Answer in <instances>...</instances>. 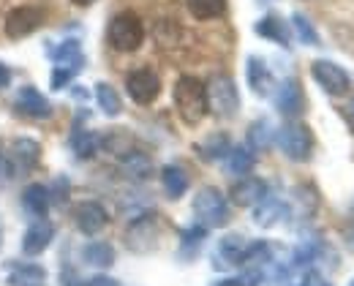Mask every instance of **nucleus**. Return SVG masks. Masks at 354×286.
Listing matches in <instances>:
<instances>
[{
    "instance_id": "f257e3e1",
    "label": "nucleus",
    "mask_w": 354,
    "mask_h": 286,
    "mask_svg": "<svg viewBox=\"0 0 354 286\" xmlns=\"http://www.w3.org/2000/svg\"><path fill=\"white\" fill-rule=\"evenodd\" d=\"M175 106L177 115L188 126L202 123L205 115L210 112L207 109V90H205V85L196 77H180L175 85Z\"/></svg>"
},
{
    "instance_id": "f03ea898",
    "label": "nucleus",
    "mask_w": 354,
    "mask_h": 286,
    "mask_svg": "<svg viewBox=\"0 0 354 286\" xmlns=\"http://www.w3.org/2000/svg\"><path fill=\"white\" fill-rule=\"evenodd\" d=\"M194 216L199 221V227L205 229H216L229 221V202L216 186H207L194 196Z\"/></svg>"
},
{
    "instance_id": "7ed1b4c3",
    "label": "nucleus",
    "mask_w": 354,
    "mask_h": 286,
    "mask_svg": "<svg viewBox=\"0 0 354 286\" xmlns=\"http://www.w3.org/2000/svg\"><path fill=\"white\" fill-rule=\"evenodd\" d=\"M106 39L118 52H136L145 41V25L133 11H123L109 22Z\"/></svg>"
},
{
    "instance_id": "20e7f679",
    "label": "nucleus",
    "mask_w": 354,
    "mask_h": 286,
    "mask_svg": "<svg viewBox=\"0 0 354 286\" xmlns=\"http://www.w3.org/2000/svg\"><path fill=\"white\" fill-rule=\"evenodd\" d=\"M207 109L216 112L218 117H234L237 109H240V93H237V85L232 77L226 74H216L207 85Z\"/></svg>"
},
{
    "instance_id": "39448f33",
    "label": "nucleus",
    "mask_w": 354,
    "mask_h": 286,
    "mask_svg": "<svg viewBox=\"0 0 354 286\" xmlns=\"http://www.w3.org/2000/svg\"><path fill=\"white\" fill-rule=\"evenodd\" d=\"M275 142L281 147V153L292 161H308L310 150H313V137H310L308 126L303 123H286L275 131Z\"/></svg>"
},
{
    "instance_id": "423d86ee",
    "label": "nucleus",
    "mask_w": 354,
    "mask_h": 286,
    "mask_svg": "<svg viewBox=\"0 0 354 286\" xmlns=\"http://www.w3.org/2000/svg\"><path fill=\"white\" fill-rule=\"evenodd\" d=\"M310 74L313 79L319 82V88L330 95H346L349 93V74L333 63V60H313L310 66Z\"/></svg>"
},
{
    "instance_id": "0eeeda50",
    "label": "nucleus",
    "mask_w": 354,
    "mask_h": 286,
    "mask_svg": "<svg viewBox=\"0 0 354 286\" xmlns=\"http://www.w3.org/2000/svg\"><path fill=\"white\" fill-rule=\"evenodd\" d=\"M126 90H129V95H131L136 104L145 106V104H153L158 98V93H161V79L150 68H136V71H131L126 77Z\"/></svg>"
},
{
    "instance_id": "6e6552de",
    "label": "nucleus",
    "mask_w": 354,
    "mask_h": 286,
    "mask_svg": "<svg viewBox=\"0 0 354 286\" xmlns=\"http://www.w3.org/2000/svg\"><path fill=\"white\" fill-rule=\"evenodd\" d=\"M41 19H44L41 8L19 6V8H14V11L6 17V36H11V39H25V36H30L33 30L41 28Z\"/></svg>"
},
{
    "instance_id": "1a4fd4ad",
    "label": "nucleus",
    "mask_w": 354,
    "mask_h": 286,
    "mask_svg": "<svg viewBox=\"0 0 354 286\" xmlns=\"http://www.w3.org/2000/svg\"><path fill=\"white\" fill-rule=\"evenodd\" d=\"M74 224L82 235H98L106 224H109V213L104 210V204L98 202H80L74 210Z\"/></svg>"
},
{
    "instance_id": "9d476101",
    "label": "nucleus",
    "mask_w": 354,
    "mask_h": 286,
    "mask_svg": "<svg viewBox=\"0 0 354 286\" xmlns=\"http://www.w3.org/2000/svg\"><path fill=\"white\" fill-rule=\"evenodd\" d=\"M267 196V183L259 178H243L240 183H234L232 189V202L237 207H254Z\"/></svg>"
},
{
    "instance_id": "9b49d317",
    "label": "nucleus",
    "mask_w": 354,
    "mask_h": 286,
    "mask_svg": "<svg viewBox=\"0 0 354 286\" xmlns=\"http://www.w3.org/2000/svg\"><path fill=\"white\" fill-rule=\"evenodd\" d=\"M55 238V227L44 221V218H39L28 232H25V240H22V251L28 254V256H39V254H44L46 248H49V242Z\"/></svg>"
},
{
    "instance_id": "f8f14e48",
    "label": "nucleus",
    "mask_w": 354,
    "mask_h": 286,
    "mask_svg": "<svg viewBox=\"0 0 354 286\" xmlns=\"http://www.w3.org/2000/svg\"><path fill=\"white\" fill-rule=\"evenodd\" d=\"M17 109H19L22 115H28V117H36V120H44V117L52 115L49 101H46L36 88H30V85L19 90V95H17Z\"/></svg>"
},
{
    "instance_id": "ddd939ff",
    "label": "nucleus",
    "mask_w": 354,
    "mask_h": 286,
    "mask_svg": "<svg viewBox=\"0 0 354 286\" xmlns=\"http://www.w3.org/2000/svg\"><path fill=\"white\" fill-rule=\"evenodd\" d=\"M275 106L286 117H295L303 109V93H300L297 79H286L283 85H278V90H275Z\"/></svg>"
},
{
    "instance_id": "4468645a",
    "label": "nucleus",
    "mask_w": 354,
    "mask_h": 286,
    "mask_svg": "<svg viewBox=\"0 0 354 286\" xmlns=\"http://www.w3.org/2000/svg\"><path fill=\"white\" fill-rule=\"evenodd\" d=\"M44 278V267L30 265V262H14L8 267V284L11 286H41Z\"/></svg>"
},
{
    "instance_id": "2eb2a0df",
    "label": "nucleus",
    "mask_w": 354,
    "mask_h": 286,
    "mask_svg": "<svg viewBox=\"0 0 354 286\" xmlns=\"http://www.w3.org/2000/svg\"><path fill=\"white\" fill-rule=\"evenodd\" d=\"M49 191L44 186H39V183H33V186H28V189L22 191V207L30 213V216H36V218H44L46 210H49Z\"/></svg>"
},
{
    "instance_id": "dca6fc26",
    "label": "nucleus",
    "mask_w": 354,
    "mask_h": 286,
    "mask_svg": "<svg viewBox=\"0 0 354 286\" xmlns=\"http://www.w3.org/2000/svg\"><path fill=\"white\" fill-rule=\"evenodd\" d=\"M52 57H55V68H66V71H71V74H77L80 68H82V49L77 41H63L60 47H55L52 52Z\"/></svg>"
},
{
    "instance_id": "f3484780",
    "label": "nucleus",
    "mask_w": 354,
    "mask_h": 286,
    "mask_svg": "<svg viewBox=\"0 0 354 286\" xmlns=\"http://www.w3.org/2000/svg\"><path fill=\"white\" fill-rule=\"evenodd\" d=\"M257 33L265 36V39H270V41H275V44H281V47H289V39H292L286 22H283L281 17H272V14L265 17V19H259Z\"/></svg>"
},
{
    "instance_id": "a211bd4d",
    "label": "nucleus",
    "mask_w": 354,
    "mask_h": 286,
    "mask_svg": "<svg viewBox=\"0 0 354 286\" xmlns=\"http://www.w3.org/2000/svg\"><path fill=\"white\" fill-rule=\"evenodd\" d=\"M248 85L254 88L257 95H267L272 88V77H270V68L265 66L262 57H248Z\"/></svg>"
},
{
    "instance_id": "6ab92c4d",
    "label": "nucleus",
    "mask_w": 354,
    "mask_h": 286,
    "mask_svg": "<svg viewBox=\"0 0 354 286\" xmlns=\"http://www.w3.org/2000/svg\"><path fill=\"white\" fill-rule=\"evenodd\" d=\"M254 150L251 147H232L226 153V172L229 175H248L254 169Z\"/></svg>"
},
{
    "instance_id": "aec40b11",
    "label": "nucleus",
    "mask_w": 354,
    "mask_h": 286,
    "mask_svg": "<svg viewBox=\"0 0 354 286\" xmlns=\"http://www.w3.org/2000/svg\"><path fill=\"white\" fill-rule=\"evenodd\" d=\"M82 259H85V265H93V267H109L115 262V248L109 242H98L95 240V242L85 245Z\"/></svg>"
},
{
    "instance_id": "412c9836",
    "label": "nucleus",
    "mask_w": 354,
    "mask_h": 286,
    "mask_svg": "<svg viewBox=\"0 0 354 286\" xmlns=\"http://www.w3.org/2000/svg\"><path fill=\"white\" fill-rule=\"evenodd\" d=\"M283 216H286V207H283L278 199H267V196H265V199L257 204L254 221H257L259 227H272V224H278Z\"/></svg>"
},
{
    "instance_id": "4be33fe9",
    "label": "nucleus",
    "mask_w": 354,
    "mask_h": 286,
    "mask_svg": "<svg viewBox=\"0 0 354 286\" xmlns=\"http://www.w3.org/2000/svg\"><path fill=\"white\" fill-rule=\"evenodd\" d=\"M95 101H98V106L104 109V115H109V117H118V115L123 112L120 95H118V90H115L112 85H106V82H98V85H95Z\"/></svg>"
},
{
    "instance_id": "5701e85b",
    "label": "nucleus",
    "mask_w": 354,
    "mask_h": 286,
    "mask_svg": "<svg viewBox=\"0 0 354 286\" xmlns=\"http://www.w3.org/2000/svg\"><path fill=\"white\" fill-rule=\"evenodd\" d=\"M161 183H164V191H167L172 199H180V196L188 191V175H185L180 166H164Z\"/></svg>"
},
{
    "instance_id": "b1692460",
    "label": "nucleus",
    "mask_w": 354,
    "mask_h": 286,
    "mask_svg": "<svg viewBox=\"0 0 354 286\" xmlns=\"http://www.w3.org/2000/svg\"><path fill=\"white\" fill-rule=\"evenodd\" d=\"M232 150V142L226 134H210L205 142L199 144V155L205 161H218V158H226V153Z\"/></svg>"
},
{
    "instance_id": "393cba45",
    "label": "nucleus",
    "mask_w": 354,
    "mask_h": 286,
    "mask_svg": "<svg viewBox=\"0 0 354 286\" xmlns=\"http://www.w3.org/2000/svg\"><path fill=\"white\" fill-rule=\"evenodd\" d=\"M185 6L196 19H216L226 11V0H185Z\"/></svg>"
},
{
    "instance_id": "a878e982",
    "label": "nucleus",
    "mask_w": 354,
    "mask_h": 286,
    "mask_svg": "<svg viewBox=\"0 0 354 286\" xmlns=\"http://www.w3.org/2000/svg\"><path fill=\"white\" fill-rule=\"evenodd\" d=\"M39 150H41L39 142H33V140H19V142L14 144V153H11V155H14L17 161H22L25 169H30V166L39 161Z\"/></svg>"
},
{
    "instance_id": "bb28decb",
    "label": "nucleus",
    "mask_w": 354,
    "mask_h": 286,
    "mask_svg": "<svg viewBox=\"0 0 354 286\" xmlns=\"http://www.w3.org/2000/svg\"><path fill=\"white\" fill-rule=\"evenodd\" d=\"M245 248H248V242L240 238V235H229V238L221 240V254L232 262V265H240V262H243Z\"/></svg>"
},
{
    "instance_id": "cd10ccee",
    "label": "nucleus",
    "mask_w": 354,
    "mask_h": 286,
    "mask_svg": "<svg viewBox=\"0 0 354 286\" xmlns=\"http://www.w3.org/2000/svg\"><path fill=\"white\" fill-rule=\"evenodd\" d=\"M98 144H101V140H98L93 131H80V134H74V140H71V147H74V153H77L80 158H90V155L98 150Z\"/></svg>"
},
{
    "instance_id": "c85d7f7f",
    "label": "nucleus",
    "mask_w": 354,
    "mask_h": 286,
    "mask_svg": "<svg viewBox=\"0 0 354 286\" xmlns=\"http://www.w3.org/2000/svg\"><path fill=\"white\" fill-rule=\"evenodd\" d=\"M272 140V131H270V123L267 120H257L248 131V142H251V150H265Z\"/></svg>"
},
{
    "instance_id": "c756f323",
    "label": "nucleus",
    "mask_w": 354,
    "mask_h": 286,
    "mask_svg": "<svg viewBox=\"0 0 354 286\" xmlns=\"http://www.w3.org/2000/svg\"><path fill=\"white\" fill-rule=\"evenodd\" d=\"M292 25H295V30H297V36H300V41H303V44H308V47H319V33L313 30V25H310L303 14H295V17H292Z\"/></svg>"
},
{
    "instance_id": "7c9ffc66",
    "label": "nucleus",
    "mask_w": 354,
    "mask_h": 286,
    "mask_svg": "<svg viewBox=\"0 0 354 286\" xmlns=\"http://www.w3.org/2000/svg\"><path fill=\"white\" fill-rule=\"evenodd\" d=\"M123 164H126V169L131 172L133 178H145V175H147V169H150V161H147L142 153H129Z\"/></svg>"
},
{
    "instance_id": "2f4dec72",
    "label": "nucleus",
    "mask_w": 354,
    "mask_h": 286,
    "mask_svg": "<svg viewBox=\"0 0 354 286\" xmlns=\"http://www.w3.org/2000/svg\"><path fill=\"white\" fill-rule=\"evenodd\" d=\"M11 180H14V164H11V158L0 155V189H6Z\"/></svg>"
},
{
    "instance_id": "473e14b6",
    "label": "nucleus",
    "mask_w": 354,
    "mask_h": 286,
    "mask_svg": "<svg viewBox=\"0 0 354 286\" xmlns=\"http://www.w3.org/2000/svg\"><path fill=\"white\" fill-rule=\"evenodd\" d=\"M257 281H259V276L254 273V276H240V278H223L216 286H257Z\"/></svg>"
},
{
    "instance_id": "72a5a7b5",
    "label": "nucleus",
    "mask_w": 354,
    "mask_h": 286,
    "mask_svg": "<svg viewBox=\"0 0 354 286\" xmlns=\"http://www.w3.org/2000/svg\"><path fill=\"white\" fill-rule=\"evenodd\" d=\"M71 77H74L71 71H66V68H55V71H52V88H55V90H60Z\"/></svg>"
},
{
    "instance_id": "f704fd0d",
    "label": "nucleus",
    "mask_w": 354,
    "mask_h": 286,
    "mask_svg": "<svg viewBox=\"0 0 354 286\" xmlns=\"http://www.w3.org/2000/svg\"><path fill=\"white\" fill-rule=\"evenodd\" d=\"M297 286H330V284H327L319 273H306V276H303V281H300Z\"/></svg>"
},
{
    "instance_id": "c9c22d12",
    "label": "nucleus",
    "mask_w": 354,
    "mask_h": 286,
    "mask_svg": "<svg viewBox=\"0 0 354 286\" xmlns=\"http://www.w3.org/2000/svg\"><path fill=\"white\" fill-rule=\"evenodd\" d=\"M82 286H118V281H112V278H106V276H95V278L85 281Z\"/></svg>"
},
{
    "instance_id": "e433bc0d",
    "label": "nucleus",
    "mask_w": 354,
    "mask_h": 286,
    "mask_svg": "<svg viewBox=\"0 0 354 286\" xmlns=\"http://www.w3.org/2000/svg\"><path fill=\"white\" fill-rule=\"evenodd\" d=\"M8 82H11V71H8V68L0 63V88H6Z\"/></svg>"
},
{
    "instance_id": "4c0bfd02",
    "label": "nucleus",
    "mask_w": 354,
    "mask_h": 286,
    "mask_svg": "<svg viewBox=\"0 0 354 286\" xmlns=\"http://www.w3.org/2000/svg\"><path fill=\"white\" fill-rule=\"evenodd\" d=\"M74 6H90V3H95V0H71Z\"/></svg>"
},
{
    "instance_id": "58836bf2",
    "label": "nucleus",
    "mask_w": 354,
    "mask_h": 286,
    "mask_svg": "<svg viewBox=\"0 0 354 286\" xmlns=\"http://www.w3.org/2000/svg\"><path fill=\"white\" fill-rule=\"evenodd\" d=\"M346 115H349V120H352V126H354V101H352V106L346 109Z\"/></svg>"
},
{
    "instance_id": "ea45409f",
    "label": "nucleus",
    "mask_w": 354,
    "mask_h": 286,
    "mask_svg": "<svg viewBox=\"0 0 354 286\" xmlns=\"http://www.w3.org/2000/svg\"><path fill=\"white\" fill-rule=\"evenodd\" d=\"M349 286H354V278H352V284H349Z\"/></svg>"
},
{
    "instance_id": "a19ab883",
    "label": "nucleus",
    "mask_w": 354,
    "mask_h": 286,
    "mask_svg": "<svg viewBox=\"0 0 354 286\" xmlns=\"http://www.w3.org/2000/svg\"><path fill=\"white\" fill-rule=\"evenodd\" d=\"M0 240H3V232H0Z\"/></svg>"
}]
</instances>
